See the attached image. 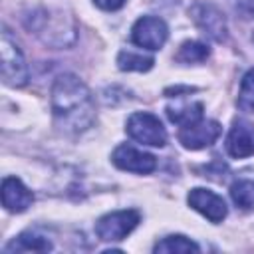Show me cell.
Returning a JSON list of instances; mask_svg holds the SVG:
<instances>
[{"label": "cell", "mask_w": 254, "mask_h": 254, "mask_svg": "<svg viewBox=\"0 0 254 254\" xmlns=\"http://www.w3.org/2000/svg\"><path fill=\"white\" fill-rule=\"evenodd\" d=\"M52 113L62 131H85L95 121V103L91 91L79 77L71 73L58 75L52 85Z\"/></svg>", "instance_id": "cell-1"}, {"label": "cell", "mask_w": 254, "mask_h": 254, "mask_svg": "<svg viewBox=\"0 0 254 254\" xmlns=\"http://www.w3.org/2000/svg\"><path fill=\"white\" fill-rule=\"evenodd\" d=\"M0 54H2V79L6 85L22 87L28 81V65L24 60L22 50L14 40H10L8 32H2L0 40Z\"/></svg>", "instance_id": "cell-2"}, {"label": "cell", "mask_w": 254, "mask_h": 254, "mask_svg": "<svg viewBox=\"0 0 254 254\" xmlns=\"http://www.w3.org/2000/svg\"><path fill=\"white\" fill-rule=\"evenodd\" d=\"M127 135L143 145H151V147H163L167 143V131L163 127V123L159 121L157 115L147 113V111H139L133 113L127 119L125 125Z\"/></svg>", "instance_id": "cell-3"}, {"label": "cell", "mask_w": 254, "mask_h": 254, "mask_svg": "<svg viewBox=\"0 0 254 254\" xmlns=\"http://www.w3.org/2000/svg\"><path fill=\"white\" fill-rule=\"evenodd\" d=\"M139 220H141V214L133 208L115 210L97 220L95 232H97L99 240H103V242H119L133 232V228L139 224Z\"/></svg>", "instance_id": "cell-4"}, {"label": "cell", "mask_w": 254, "mask_h": 254, "mask_svg": "<svg viewBox=\"0 0 254 254\" xmlns=\"http://www.w3.org/2000/svg\"><path fill=\"white\" fill-rule=\"evenodd\" d=\"M192 22L214 42H224L228 36V28H226V18L222 14V10L210 2H194L189 10Z\"/></svg>", "instance_id": "cell-5"}, {"label": "cell", "mask_w": 254, "mask_h": 254, "mask_svg": "<svg viewBox=\"0 0 254 254\" xmlns=\"http://www.w3.org/2000/svg\"><path fill=\"white\" fill-rule=\"evenodd\" d=\"M169 28L157 16H143L131 28V40L135 46L145 50H161L167 42Z\"/></svg>", "instance_id": "cell-6"}, {"label": "cell", "mask_w": 254, "mask_h": 254, "mask_svg": "<svg viewBox=\"0 0 254 254\" xmlns=\"http://www.w3.org/2000/svg\"><path fill=\"white\" fill-rule=\"evenodd\" d=\"M222 133V127L218 121L212 119H198L190 125L181 127L179 131V141L185 149L190 151H198L204 147H210Z\"/></svg>", "instance_id": "cell-7"}, {"label": "cell", "mask_w": 254, "mask_h": 254, "mask_svg": "<svg viewBox=\"0 0 254 254\" xmlns=\"http://www.w3.org/2000/svg\"><path fill=\"white\" fill-rule=\"evenodd\" d=\"M111 161L117 169L139 173V175H147V173L155 171V167H157V159L151 153H145L133 145H119L113 151Z\"/></svg>", "instance_id": "cell-8"}, {"label": "cell", "mask_w": 254, "mask_h": 254, "mask_svg": "<svg viewBox=\"0 0 254 254\" xmlns=\"http://www.w3.org/2000/svg\"><path fill=\"white\" fill-rule=\"evenodd\" d=\"M187 200H189L190 208H194L196 212H200L204 218H208L214 224L222 222L228 214V208H226V202L222 200V196H218L216 192H212L208 189H202V187L192 189L189 192Z\"/></svg>", "instance_id": "cell-9"}, {"label": "cell", "mask_w": 254, "mask_h": 254, "mask_svg": "<svg viewBox=\"0 0 254 254\" xmlns=\"http://www.w3.org/2000/svg\"><path fill=\"white\" fill-rule=\"evenodd\" d=\"M226 151L234 159L254 155V125L244 119H234L226 135Z\"/></svg>", "instance_id": "cell-10"}, {"label": "cell", "mask_w": 254, "mask_h": 254, "mask_svg": "<svg viewBox=\"0 0 254 254\" xmlns=\"http://www.w3.org/2000/svg\"><path fill=\"white\" fill-rule=\"evenodd\" d=\"M34 200L32 190L16 177H6L2 181V204L8 212H24Z\"/></svg>", "instance_id": "cell-11"}, {"label": "cell", "mask_w": 254, "mask_h": 254, "mask_svg": "<svg viewBox=\"0 0 254 254\" xmlns=\"http://www.w3.org/2000/svg\"><path fill=\"white\" fill-rule=\"evenodd\" d=\"M202 109L204 107H202L200 101H181L177 105L167 107V117L173 123L185 127V125H190V123L202 119Z\"/></svg>", "instance_id": "cell-12"}, {"label": "cell", "mask_w": 254, "mask_h": 254, "mask_svg": "<svg viewBox=\"0 0 254 254\" xmlns=\"http://www.w3.org/2000/svg\"><path fill=\"white\" fill-rule=\"evenodd\" d=\"M48 250H52V242L36 232H22L6 246V252H48Z\"/></svg>", "instance_id": "cell-13"}, {"label": "cell", "mask_w": 254, "mask_h": 254, "mask_svg": "<svg viewBox=\"0 0 254 254\" xmlns=\"http://www.w3.org/2000/svg\"><path fill=\"white\" fill-rule=\"evenodd\" d=\"M157 254L165 252V254H189V252H198V244L192 242L190 238L183 236V234H171L167 238H163L161 242L155 244L153 248Z\"/></svg>", "instance_id": "cell-14"}, {"label": "cell", "mask_w": 254, "mask_h": 254, "mask_svg": "<svg viewBox=\"0 0 254 254\" xmlns=\"http://www.w3.org/2000/svg\"><path fill=\"white\" fill-rule=\"evenodd\" d=\"M230 198L242 210H254V179H238L230 185Z\"/></svg>", "instance_id": "cell-15"}, {"label": "cell", "mask_w": 254, "mask_h": 254, "mask_svg": "<svg viewBox=\"0 0 254 254\" xmlns=\"http://www.w3.org/2000/svg\"><path fill=\"white\" fill-rule=\"evenodd\" d=\"M155 60L145 54H137L131 50H123L117 56V67L121 71H149L153 67Z\"/></svg>", "instance_id": "cell-16"}, {"label": "cell", "mask_w": 254, "mask_h": 254, "mask_svg": "<svg viewBox=\"0 0 254 254\" xmlns=\"http://www.w3.org/2000/svg\"><path fill=\"white\" fill-rule=\"evenodd\" d=\"M208 56H210V50L206 44L198 40H189L179 48L175 60L181 64H198V62H204Z\"/></svg>", "instance_id": "cell-17"}, {"label": "cell", "mask_w": 254, "mask_h": 254, "mask_svg": "<svg viewBox=\"0 0 254 254\" xmlns=\"http://www.w3.org/2000/svg\"><path fill=\"white\" fill-rule=\"evenodd\" d=\"M236 105L246 113H254V67L248 69L240 81Z\"/></svg>", "instance_id": "cell-18"}, {"label": "cell", "mask_w": 254, "mask_h": 254, "mask_svg": "<svg viewBox=\"0 0 254 254\" xmlns=\"http://www.w3.org/2000/svg\"><path fill=\"white\" fill-rule=\"evenodd\" d=\"M127 0H93V4L101 10H107V12H113V10H119L125 6Z\"/></svg>", "instance_id": "cell-19"}, {"label": "cell", "mask_w": 254, "mask_h": 254, "mask_svg": "<svg viewBox=\"0 0 254 254\" xmlns=\"http://www.w3.org/2000/svg\"><path fill=\"white\" fill-rule=\"evenodd\" d=\"M236 2H238V6H240L244 12H248V14L254 16V0H236Z\"/></svg>", "instance_id": "cell-20"}, {"label": "cell", "mask_w": 254, "mask_h": 254, "mask_svg": "<svg viewBox=\"0 0 254 254\" xmlns=\"http://www.w3.org/2000/svg\"><path fill=\"white\" fill-rule=\"evenodd\" d=\"M252 42H254V34H252Z\"/></svg>", "instance_id": "cell-21"}]
</instances>
